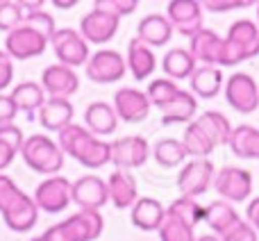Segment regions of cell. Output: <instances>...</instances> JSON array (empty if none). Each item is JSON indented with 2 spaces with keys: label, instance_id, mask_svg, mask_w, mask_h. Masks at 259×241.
Masks as SVG:
<instances>
[{
  "label": "cell",
  "instance_id": "obj_47",
  "mask_svg": "<svg viewBox=\"0 0 259 241\" xmlns=\"http://www.w3.org/2000/svg\"><path fill=\"white\" fill-rule=\"evenodd\" d=\"M14 80V59L5 50H0V94L12 85Z\"/></svg>",
  "mask_w": 259,
  "mask_h": 241
},
{
  "label": "cell",
  "instance_id": "obj_38",
  "mask_svg": "<svg viewBox=\"0 0 259 241\" xmlns=\"http://www.w3.org/2000/svg\"><path fill=\"white\" fill-rule=\"evenodd\" d=\"M159 232V239L161 241H196V232H193L191 225L182 223L180 219H175V216L166 214L164 223H161V228L157 230Z\"/></svg>",
  "mask_w": 259,
  "mask_h": 241
},
{
  "label": "cell",
  "instance_id": "obj_41",
  "mask_svg": "<svg viewBox=\"0 0 259 241\" xmlns=\"http://www.w3.org/2000/svg\"><path fill=\"white\" fill-rule=\"evenodd\" d=\"M44 241H82L80 234H77L75 225L71 223V219L62 221V223H55L41 234Z\"/></svg>",
  "mask_w": 259,
  "mask_h": 241
},
{
  "label": "cell",
  "instance_id": "obj_53",
  "mask_svg": "<svg viewBox=\"0 0 259 241\" xmlns=\"http://www.w3.org/2000/svg\"><path fill=\"white\" fill-rule=\"evenodd\" d=\"M257 21H259V3H257ZM257 25H259V23H257Z\"/></svg>",
  "mask_w": 259,
  "mask_h": 241
},
{
  "label": "cell",
  "instance_id": "obj_49",
  "mask_svg": "<svg viewBox=\"0 0 259 241\" xmlns=\"http://www.w3.org/2000/svg\"><path fill=\"white\" fill-rule=\"evenodd\" d=\"M246 221L259 232V196L252 198V200L248 203V207H246Z\"/></svg>",
  "mask_w": 259,
  "mask_h": 241
},
{
  "label": "cell",
  "instance_id": "obj_52",
  "mask_svg": "<svg viewBox=\"0 0 259 241\" xmlns=\"http://www.w3.org/2000/svg\"><path fill=\"white\" fill-rule=\"evenodd\" d=\"M196 241H221V237H216V234H200Z\"/></svg>",
  "mask_w": 259,
  "mask_h": 241
},
{
  "label": "cell",
  "instance_id": "obj_23",
  "mask_svg": "<svg viewBox=\"0 0 259 241\" xmlns=\"http://www.w3.org/2000/svg\"><path fill=\"white\" fill-rule=\"evenodd\" d=\"M73 103L64 98H48L46 105L39 109V123L48 132H62L66 125L73 123Z\"/></svg>",
  "mask_w": 259,
  "mask_h": 241
},
{
  "label": "cell",
  "instance_id": "obj_8",
  "mask_svg": "<svg viewBox=\"0 0 259 241\" xmlns=\"http://www.w3.org/2000/svg\"><path fill=\"white\" fill-rule=\"evenodd\" d=\"M152 148L139 134H127L121 137L112 143V164L118 171H130V169H139L148 162Z\"/></svg>",
  "mask_w": 259,
  "mask_h": 241
},
{
  "label": "cell",
  "instance_id": "obj_17",
  "mask_svg": "<svg viewBox=\"0 0 259 241\" xmlns=\"http://www.w3.org/2000/svg\"><path fill=\"white\" fill-rule=\"evenodd\" d=\"M3 221L12 232H30L39 221V205L25 191L3 212Z\"/></svg>",
  "mask_w": 259,
  "mask_h": 241
},
{
  "label": "cell",
  "instance_id": "obj_54",
  "mask_svg": "<svg viewBox=\"0 0 259 241\" xmlns=\"http://www.w3.org/2000/svg\"><path fill=\"white\" fill-rule=\"evenodd\" d=\"M30 241H44V239H41V237H34V239H30Z\"/></svg>",
  "mask_w": 259,
  "mask_h": 241
},
{
  "label": "cell",
  "instance_id": "obj_14",
  "mask_svg": "<svg viewBox=\"0 0 259 241\" xmlns=\"http://www.w3.org/2000/svg\"><path fill=\"white\" fill-rule=\"evenodd\" d=\"M41 87H44L48 98H64L71 100V96L80 89V77L73 68L64 64H50L41 73Z\"/></svg>",
  "mask_w": 259,
  "mask_h": 241
},
{
  "label": "cell",
  "instance_id": "obj_11",
  "mask_svg": "<svg viewBox=\"0 0 259 241\" xmlns=\"http://www.w3.org/2000/svg\"><path fill=\"white\" fill-rule=\"evenodd\" d=\"M121 18L105 9L91 7L89 14H84L80 21V34L84 36L87 44H107L116 36Z\"/></svg>",
  "mask_w": 259,
  "mask_h": 241
},
{
  "label": "cell",
  "instance_id": "obj_50",
  "mask_svg": "<svg viewBox=\"0 0 259 241\" xmlns=\"http://www.w3.org/2000/svg\"><path fill=\"white\" fill-rule=\"evenodd\" d=\"M14 157H16V152H14L7 143L0 141V173H3L5 169H9V164L14 162Z\"/></svg>",
  "mask_w": 259,
  "mask_h": 241
},
{
  "label": "cell",
  "instance_id": "obj_42",
  "mask_svg": "<svg viewBox=\"0 0 259 241\" xmlns=\"http://www.w3.org/2000/svg\"><path fill=\"white\" fill-rule=\"evenodd\" d=\"M21 193H23V189L18 187V184L14 182L9 175L0 173V214H3V212L7 210V207L12 205V203L16 200Z\"/></svg>",
  "mask_w": 259,
  "mask_h": 241
},
{
  "label": "cell",
  "instance_id": "obj_3",
  "mask_svg": "<svg viewBox=\"0 0 259 241\" xmlns=\"http://www.w3.org/2000/svg\"><path fill=\"white\" fill-rule=\"evenodd\" d=\"M216 193L225 203H243L252 193V173L239 166H225L214 175Z\"/></svg>",
  "mask_w": 259,
  "mask_h": 241
},
{
  "label": "cell",
  "instance_id": "obj_5",
  "mask_svg": "<svg viewBox=\"0 0 259 241\" xmlns=\"http://www.w3.org/2000/svg\"><path fill=\"white\" fill-rule=\"evenodd\" d=\"M225 100L239 114H252L259 107V85L248 73H232L225 82Z\"/></svg>",
  "mask_w": 259,
  "mask_h": 241
},
{
  "label": "cell",
  "instance_id": "obj_35",
  "mask_svg": "<svg viewBox=\"0 0 259 241\" xmlns=\"http://www.w3.org/2000/svg\"><path fill=\"white\" fill-rule=\"evenodd\" d=\"M71 223L75 225L82 241H96L105 230V219L96 210H80L71 216Z\"/></svg>",
  "mask_w": 259,
  "mask_h": 241
},
{
  "label": "cell",
  "instance_id": "obj_37",
  "mask_svg": "<svg viewBox=\"0 0 259 241\" xmlns=\"http://www.w3.org/2000/svg\"><path fill=\"white\" fill-rule=\"evenodd\" d=\"M178 94H180L178 82L168 80V77H157V80H152L146 89L148 100H150V105L157 109H164Z\"/></svg>",
  "mask_w": 259,
  "mask_h": 241
},
{
  "label": "cell",
  "instance_id": "obj_46",
  "mask_svg": "<svg viewBox=\"0 0 259 241\" xmlns=\"http://www.w3.org/2000/svg\"><path fill=\"white\" fill-rule=\"evenodd\" d=\"M248 0H205L202 3V9H207V12H232V9H241V7H248Z\"/></svg>",
  "mask_w": 259,
  "mask_h": 241
},
{
  "label": "cell",
  "instance_id": "obj_7",
  "mask_svg": "<svg viewBox=\"0 0 259 241\" xmlns=\"http://www.w3.org/2000/svg\"><path fill=\"white\" fill-rule=\"evenodd\" d=\"M84 68H87V77H89L91 82L112 85V82H118L125 75L127 64H125V57H123L118 50L103 48L91 55Z\"/></svg>",
  "mask_w": 259,
  "mask_h": 241
},
{
  "label": "cell",
  "instance_id": "obj_19",
  "mask_svg": "<svg viewBox=\"0 0 259 241\" xmlns=\"http://www.w3.org/2000/svg\"><path fill=\"white\" fill-rule=\"evenodd\" d=\"M130 219L132 225L143 232H157L166 219V207L161 205L157 198H139L134 207L130 210Z\"/></svg>",
  "mask_w": 259,
  "mask_h": 241
},
{
  "label": "cell",
  "instance_id": "obj_4",
  "mask_svg": "<svg viewBox=\"0 0 259 241\" xmlns=\"http://www.w3.org/2000/svg\"><path fill=\"white\" fill-rule=\"evenodd\" d=\"M53 44V50L57 55L59 64L68 68H75V66H82L89 62V44L84 41V36L80 34L77 30H71V27H59L57 32L53 34L50 39Z\"/></svg>",
  "mask_w": 259,
  "mask_h": 241
},
{
  "label": "cell",
  "instance_id": "obj_18",
  "mask_svg": "<svg viewBox=\"0 0 259 241\" xmlns=\"http://www.w3.org/2000/svg\"><path fill=\"white\" fill-rule=\"evenodd\" d=\"M107 191H109V203L118 210H132L134 203L139 200V189H137V180L130 171H114L107 180Z\"/></svg>",
  "mask_w": 259,
  "mask_h": 241
},
{
  "label": "cell",
  "instance_id": "obj_25",
  "mask_svg": "<svg viewBox=\"0 0 259 241\" xmlns=\"http://www.w3.org/2000/svg\"><path fill=\"white\" fill-rule=\"evenodd\" d=\"M191 82V94L198 98L211 100L223 89V71L219 66H198L193 75L189 77Z\"/></svg>",
  "mask_w": 259,
  "mask_h": 241
},
{
  "label": "cell",
  "instance_id": "obj_16",
  "mask_svg": "<svg viewBox=\"0 0 259 241\" xmlns=\"http://www.w3.org/2000/svg\"><path fill=\"white\" fill-rule=\"evenodd\" d=\"M223 50L225 39L219 36L214 30L202 27L200 32L189 39V53L196 57V62H202V66H223Z\"/></svg>",
  "mask_w": 259,
  "mask_h": 241
},
{
  "label": "cell",
  "instance_id": "obj_33",
  "mask_svg": "<svg viewBox=\"0 0 259 241\" xmlns=\"http://www.w3.org/2000/svg\"><path fill=\"white\" fill-rule=\"evenodd\" d=\"M182 143H184V148H187V155H191L193 159H207L216 148V143L207 137V132L196 120L187 125V130H184V134H182Z\"/></svg>",
  "mask_w": 259,
  "mask_h": 241
},
{
  "label": "cell",
  "instance_id": "obj_24",
  "mask_svg": "<svg viewBox=\"0 0 259 241\" xmlns=\"http://www.w3.org/2000/svg\"><path fill=\"white\" fill-rule=\"evenodd\" d=\"M161 112V123L164 125H175V123H193L198 112V98L191 91L180 89V94L166 105Z\"/></svg>",
  "mask_w": 259,
  "mask_h": 241
},
{
  "label": "cell",
  "instance_id": "obj_44",
  "mask_svg": "<svg viewBox=\"0 0 259 241\" xmlns=\"http://www.w3.org/2000/svg\"><path fill=\"white\" fill-rule=\"evenodd\" d=\"M257 239H259V232L243 219L239 221L237 225H232V228L221 237V241H257Z\"/></svg>",
  "mask_w": 259,
  "mask_h": 241
},
{
  "label": "cell",
  "instance_id": "obj_31",
  "mask_svg": "<svg viewBox=\"0 0 259 241\" xmlns=\"http://www.w3.org/2000/svg\"><path fill=\"white\" fill-rule=\"evenodd\" d=\"M152 157L164 169H175V166H184V159L189 155H187V148H184L182 139L166 137V139H159L152 146Z\"/></svg>",
  "mask_w": 259,
  "mask_h": 241
},
{
  "label": "cell",
  "instance_id": "obj_1",
  "mask_svg": "<svg viewBox=\"0 0 259 241\" xmlns=\"http://www.w3.org/2000/svg\"><path fill=\"white\" fill-rule=\"evenodd\" d=\"M21 157L34 173H44L48 178L57 175L64 169V159H66V155L57 146V141H53L46 134H32V137H27L25 143H23Z\"/></svg>",
  "mask_w": 259,
  "mask_h": 241
},
{
  "label": "cell",
  "instance_id": "obj_28",
  "mask_svg": "<svg viewBox=\"0 0 259 241\" xmlns=\"http://www.w3.org/2000/svg\"><path fill=\"white\" fill-rule=\"evenodd\" d=\"M161 68H164L166 77L173 82L178 80H187L193 75V71L198 68V62L187 48H173L164 55L161 59Z\"/></svg>",
  "mask_w": 259,
  "mask_h": 241
},
{
  "label": "cell",
  "instance_id": "obj_15",
  "mask_svg": "<svg viewBox=\"0 0 259 241\" xmlns=\"http://www.w3.org/2000/svg\"><path fill=\"white\" fill-rule=\"evenodd\" d=\"M71 198L80 210H96L100 212V207L107 205L109 191H107V180H103L100 175H82L73 182Z\"/></svg>",
  "mask_w": 259,
  "mask_h": 241
},
{
  "label": "cell",
  "instance_id": "obj_26",
  "mask_svg": "<svg viewBox=\"0 0 259 241\" xmlns=\"http://www.w3.org/2000/svg\"><path fill=\"white\" fill-rule=\"evenodd\" d=\"M241 221L239 212L234 210L232 203H225V200H214L205 207V223L209 225L211 234L216 237H223L232 225H237Z\"/></svg>",
  "mask_w": 259,
  "mask_h": 241
},
{
  "label": "cell",
  "instance_id": "obj_48",
  "mask_svg": "<svg viewBox=\"0 0 259 241\" xmlns=\"http://www.w3.org/2000/svg\"><path fill=\"white\" fill-rule=\"evenodd\" d=\"M16 114H18V107L14 105L12 96L0 94V125H9V123H14Z\"/></svg>",
  "mask_w": 259,
  "mask_h": 241
},
{
  "label": "cell",
  "instance_id": "obj_39",
  "mask_svg": "<svg viewBox=\"0 0 259 241\" xmlns=\"http://www.w3.org/2000/svg\"><path fill=\"white\" fill-rule=\"evenodd\" d=\"M25 21V14L21 12L18 3H12V0H3L0 3V32H14L16 27L23 25Z\"/></svg>",
  "mask_w": 259,
  "mask_h": 241
},
{
  "label": "cell",
  "instance_id": "obj_40",
  "mask_svg": "<svg viewBox=\"0 0 259 241\" xmlns=\"http://www.w3.org/2000/svg\"><path fill=\"white\" fill-rule=\"evenodd\" d=\"M23 25H27V27H32L34 32H39L41 36H46V39H53V34L57 32V27H55V18L50 16L48 12H34V14H30V16H25V21H23Z\"/></svg>",
  "mask_w": 259,
  "mask_h": 241
},
{
  "label": "cell",
  "instance_id": "obj_2",
  "mask_svg": "<svg viewBox=\"0 0 259 241\" xmlns=\"http://www.w3.org/2000/svg\"><path fill=\"white\" fill-rule=\"evenodd\" d=\"M259 55V25L248 18H239L230 25L225 34L223 66H237L243 59H252Z\"/></svg>",
  "mask_w": 259,
  "mask_h": 241
},
{
  "label": "cell",
  "instance_id": "obj_36",
  "mask_svg": "<svg viewBox=\"0 0 259 241\" xmlns=\"http://www.w3.org/2000/svg\"><path fill=\"white\" fill-rule=\"evenodd\" d=\"M77 162L84 169H103V166L112 164V143L103 141L100 137H94L80 152Z\"/></svg>",
  "mask_w": 259,
  "mask_h": 241
},
{
  "label": "cell",
  "instance_id": "obj_13",
  "mask_svg": "<svg viewBox=\"0 0 259 241\" xmlns=\"http://www.w3.org/2000/svg\"><path fill=\"white\" fill-rule=\"evenodd\" d=\"M114 112H116L118 120L125 123H141L148 118L150 114V100H148L146 91L134 89V87H123L114 94V103H112Z\"/></svg>",
  "mask_w": 259,
  "mask_h": 241
},
{
  "label": "cell",
  "instance_id": "obj_32",
  "mask_svg": "<svg viewBox=\"0 0 259 241\" xmlns=\"http://www.w3.org/2000/svg\"><path fill=\"white\" fill-rule=\"evenodd\" d=\"M57 146L62 148L64 155L73 157V159H77L80 157V152L84 150V146L94 139V134L89 132V130L84 128V125H77V123H71L66 125V128L62 130V132H57Z\"/></svg>",
  "mask_w": 259,
  "mask_h": 241
},
{
  "label": "cell",
  "instance_id": "obj_29",
  "mask_svg": "<svg viewBox=\"0 0 259 241\" xmlns=\"http://www.w3.org/2000/svg\"><path fill=\"white\" fill-rule=\"evenodd\" d=\"M228 146L241 159H259V130L252 125H239L232 130Z\"/></svg>",
  "mask_w": 259,
  "mask_h": 241
},
{
  "label": "cell",
  "instance_id": "obj_20",
  "mask_svg": "<svg viewBox=\"0 0 259 241\" xmlns=\"http://www.w3.org/2000/svg\"><path fill=\"white\" fill-rule=\"evenodd\" d=\"M173 32L175 30L170 25V21L166 18V14H148L137 25V39H141L150 48H159V46L168 44Z\"/></svg>",
  "mask_w": 259,
  "mask_h": 241
},
{
  "label": "cell",
  "instance_id": "obj_43",
  "mask_svg": "<svg viewBox=\"0 0 259 241\" xmlns=\"http://www.w3.org/2000/svg\"><path fill=\"white\" fill-rule=\"evenodd\" d=\"M94 7L105 9V12H109V14L121 18V16H127V14L137 12L139 3L137 0H96Z\"/></svg>",
  "mask_w": 259,
  "mask_h": 241
},
{
  "label": "cell",
  "instance_id": "obj_27",
  "mask_svg": "<svg viewBox=\"0 0 259 241\" xmlns=\"http://www.w3.org/2000/svg\"><path fill=\"white\" fill-rule=\"evenodd\" d=\"M9 96H12L14 105L18 107V112H27V114H34V112L39 114V109L44 107L46 100H48L41 82H32V80L18 82Z\"/></svg>",
  "mask_w": 259,
  "mask_h": 241
},
{
  "label": "cell",
  "instance_id": "obj_45",
  "mask_svg": "<svg viewBox=\"0 0 259 241\" xmlns=\"http://www.w3.org/2000/svg\"><path fill=\"white\" fill-rule=\"evenodd\" d=\"M0 141L7 143L14 152H21L23 150V143H25V134H23V130L18 128L16 123L0 125Z\"/></svg>",
  "mask_w": 259,
  "mask_h": 241
},
{
  "label": "cell",
  "instance_id": "obj_10",
  "mask_svg": "<svg viewBox=\"0 0 259 241\" xmlns=\"http://www.w3.org/2000/svg\"><path fill=\"white\" fill-rule=\"evenodd\" d=\"M46 46H48L46 36H41L39 32H34L32 27L21 25L7 34V39H5V53L12 59H16V62H25V59L44 55Z\"/></svg>",
  "mask_w": 259,
  "mask_h": 241
},
{
  "label": "cell",
  "instance_id": "obj_21",
  "mask_svg": "<svg viewBox=\"0 0 259 241\" xmlns=\"http://www.w3.org/2000/svg\"><path fill=\"white\" fill-rule=\"evenodd\" d=\"M84 128L89 130L94 137H107V134L116 132L118 116L109 103L96 100V103L87 105V109H84Z\"/></svg>",
  "mask_w": 259,
  "mask_h": 241
},
{
  "label": "cell",
  "instance_id": "obj_12",
  "mask_svg": "<svg viewBox=\"0 0 259 241\" xmlns=\"http://www.w3.org/2000/svg\"><path fill=\"white\" fill-rule=\"evenodd\" d=\"M166 18L173 30L191 39L196 32L202 30V3L198 0H170L166 5Z\"/></svg>",
  "mask_w": 259,
  "mask_h": 241
},
{
  "label": "cell",
  "instance_id": "obj_6",
  "mask_svg": "<svg viewBox=\"0 0 259 241\" xmlns=\"http://www.w3.org/2000/svg\"><path fill=\"white\" fill-rule=\"evenodd\" d=\"M216 169L209 159H191L184 162V166L178 173V189L182 196L198 198L214 184Z\"/></svg>",
  "mask_w": 259,
  "mask_h": 241
},
{
  "label": "cell",
  "instance_id": "obj_30",
  "mask_svg": "<svg viewBox=\"0 0 259 241\" xmlns=\"http://www.w3.org/2000/svg\"><path fill=\"white\" fill-rule=\"evenodd\" d=\"M196 123L205 130L207 137H209L216 146H228L230 143V137H232L234 128H232V123H230V118L225 116V114L211 109V112L200 114V116L196 118Z\"/></svg>",
  "mask_w": 259,
  "mask_h": 241
},
{
  "label": "cell",
  "instance_id": "obj_51",
  "mask_svg": "<svg viewBox=\"0 0 259 241\" xmlns=\"http://www.w3.org/2000/svg\"><path fill=\"white\" fill-rule=\"evenodd\" d=\"M53 5L59 9H73L77 5V0H53Z\"/></svg>",
  "mask_w": 259,
  "mask_h": 241
},
{
  "label": "cell",
  "instance_id": "obj_34",
  "mask_svg": "<svg viewBox=\"0 0 259 241\" xmlns=\"http://www.w3.org/2000/svg\"><path fill=\"white\" fill-rule=\"evenodd\" d=\"M166 214L175 216V219H180L182 223L191 225V228H196L198 223H205V205H200L196 198H187V196L175 198L166 207Z\"/></svg>",
  "mask_w": 259,
  "mask_h": 241
},
{
  "label": "cell",
  "instance_id": "obj_22",
  "mask_svg": "<svg viewBox=\"0 0 259 241\" xmlns=\"http://www.w3.org/2000/svg\"><path fill=\"white\" fill-rule=\"evenodd\" d=\"M125 64H127V71L132 73L134 80H146V77H150L152 73H155L157 57H155L150 46H146L141 39L134 36V39L127 44Z\"/></svg>",
  "mask_w": 259,
  "mask_h": 241
},
{
  "label": "cell",
  "instance_id": "obj_9",
  "mask_svg": "<svg viewBox=\"0 0 259 241\" xmlns=\"http://www.w3.org/2000/svg\"><path fill=\"white\" fill-rule=\"evenodd\" d=\"M71 189L73 182H68L62 175H53L46 178L44 182L36 187L34 191V203L39 205V210L48 212V214H57V212L66 210L71 205Z\"/></svg>",
  "mask_w": 259,
  "mask_h": 241
}]
</instances>
